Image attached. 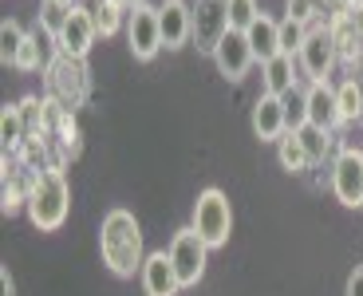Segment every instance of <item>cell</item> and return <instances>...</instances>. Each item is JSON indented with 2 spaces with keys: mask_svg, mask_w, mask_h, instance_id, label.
Listing matches in <instances>:
<instances>
[{
  "mask_svg": "<svg viewBox=\"0 0 363 296\" xmlns=\"http://www.w3.org/2000/svg\"><path fill=\"white\" fill-rule=\"evenodd\" d=\"M99 253L103 265H107L115 277H135L143 273V229H138L135 214L130 209H107L99 225Z\"/></svg>",
  "mask_w": 363,
  "mask_h": 296,
  "instance_id": "6da1fadb",
  "label": "cell"
},
{
  "mask_svg": "<svg viewBox=\"0 0 363 296\" xmlns=\"http://www.w3.org/2000/svg\"><path fill=\"white\" fill-rule=\"evenodd\" d=\"M67 206H72V190L60 166H44L36 178L28 182V217L40 234H55L67 221Z\"/></svg>",
  "mask_w": 363,
  "mask_h": 296,
  "instance_id": "7a4b0ae2",
  "label": "cell"
},
{
  "mask_svg": "<svg viewBox=\"0 0 363 296\" xmlns=\"http://www.w3.org/2000/svg\"><path fill=\"white\" fill-rule=\"evenodd\" d=\"M190 225L198 229V237L209 249L229 245V234H233V206H229V197L221 194L218 186L201 190L198 202H194V221Z\"/></svg>",
  "mask_w": 363,
  "mask_h": 296,
  "instance_id": "3957f363",
  "label": "cell"
},
{
  "mask_svg": "<svg viewBox=\"0 0 363 296\" xmlns=\"http://www.w3.org/2000/svg\"><path fill=\"white\" fill-rule=\"evenodd\" d=\"M48 87L52 95L64 103L67 111L87 103L91 95V72H87V60H72V55H55L48 63Z\"/></svg>",
  "mask_w": 363,
  "mask_h": 296,
  "instance_id": "277c9868",
  "label": "cell"
},
{
  "mask_svg": "<svg viewBox=\"0 0 363 296\" xmlns=\"http://www.w3.org/2000/svg\"><path fill=\"white\" fill-rule=\"evenodd\" d=\"M170 261H174V269H178V280L182 288H194L201 277H206V265H209V245L198 237V229L194 225H186V229H178L170 241Z\"/></svg>",
  "mask_w": 363,
  "mask_h": 296,
  "instance_id": "5b68a950",
  "label": "cell"
},
{
  "mask_svg": "<svg viewBox=\"0 0 363 296\" xmlns=\"http://www.w3.org/2000/svg\"><path fill=\"white\" fill-rule=\"evenodd\" d=\"M296 63L312 83H328V75L336 72V63H340L336 36H332L328 28H308V40H304V48L296 52Z\"/></svg>",
  "mask_w": 363,
  "mask_h": 296,
  "instance_id": "8992f818",
  "label": "cell"
},
{
  "mask_svg": "<svg viewBox=\"0 0 363 296\" xmlns=\"http://www.w3.org/2000/svg\"><path fill=\"white\" fill-rule=\"evenodd\" d=\"M194 40L198 52H209L221 44V36L229 32V0H194Z\"/></svg>",
  "mask_w": 363,
  "mask_h": 296,
  "instance_id": "52a82bcc",
  "label": "cell"
},
{
  "mask_svg": "<svg viewBox=\"0 0 363 296\" xmlns=\"http://www.w3.org/2000/svg\"><path fill=\"white\" fill-rule=\"evenodd\" d=\"M332 194L340 197V206L355 209L363 206V150H340L332 158Z\"/></svg>",
  "mask_w": 363,
  "mask_h": 296,
  "instance_id": "ba28073f",
  "label": "cell"
},
{
  "mask_svg": "<svg viewBox=\"0 0 363 296\" xmlns=\"http://www.w3.org/2000/svg\"><path fill=\"white\" fill-rule=\"evenodd\" d=\"M127 48L135 60H155L162 52V24L155 4H143L127 16Z\"/></svg>",
  "mask_w": 363,
  "mask_h": 296,
  "instance_id": "9c48e42d",
  "label": "cell"
},
{
  "mask_svg": "<svg viewBox=\"0 0 363 296\" xmlns=\"http://www.w3.org/2000/svg\"><path fill=\"white\" fill-rule=\"evenodd\" d=\"M213 63H218V72L225 75L229 83H241V80H245L249 67L257 63L245 32H233V28H229L225 36H221V44L213 48Z\"/></svg>",
  "mask_w": 363,
  "mask_h": 296,
  "instance_id": "30bf717a",
  "label": "cell"
},
{
  "mask_svg": "<svg viewBox=\"0 0 363 296\" xmlns=\"http://www.w3.org/2000/svg\"><path fill=\"white\" fill-rule=\"evenodd\" d=\"M95 36H99V32H95V16H91V9L75 4L72 16H67V24H64V32H60V40H55V52L72 55V60H87Z\"/></svg>",
  "mask_w": 363,
  "mask_h": 296,
  "instance_id": "8fae6325",
  "label": "cell"
},
{
  "mask_svg": "<svg viewBox=\"0 0 363 296\" xmlns=\"http://www.w3.org/2000/svg\"><path fill=\"white\" fill-rule=\"evenodd\" d=\"M158 24H162V48H170V52H178L194 40V9L186 0H162Z\"/></svg>",
  "mask_w": 363,
  "mask_h": 296,
  "instance_id": "7c38bea8",
  "label": "cell"
},
{
  "mask_svg": "<svg viewBox=\"0 0 363 296\" xmlns=\"http://www.w3.org/2000/svg\"><path fill=\"white\" fill-rule=\"evenodd\" d=\"M289 131V103L281 95H261L253 103V135L261 143H277Z\"/></svg>",
  "mask_w": 363,
  "mask_h": 296,
  "instance_id": "4fadbf2b",
  "label": "cell"
},
{
  "mask_svg": "<svg viewBox=\"0 0 363 296\" xmlns=\"http://www.w3.org/2000/svg\"><path fill=\"white\" fill-rule=\"evenodd\" d=\"M304 123L312 126H324V131H336L340 119V99H336V87L332 83H312L304 91Z\"/></svg>",
  "mask_w": 363,
  "mask_h": 296,
  "instance_id": "5bb4252c",
  "label": "cell"
},
{
  "mask_svg": "<svg viewBox=\"0 0 363 296\" xmlns=\"http://www.w3.org/2000/svg\"><path fill=\"white\" fill-rule=\"evenodd\" d=\"M143 292L146 296H178L182 292V280H178V269H174L170 253H150L143 261Z\"/></svg>",
  "mask_w": 363,
  "mask_h": 296,
  "instance_id": "9a60e30c",
  "label": "cell"
},
{
  "mask_svg": "<svg viewBox=\"0 0 363 296\" xmlns=\"http://www.w3.org/2000/svg\"><path fill=\"white\" fill-rule=\"evenodd\" d=\"M245 36H249V48H253L257 63H269V60H277V55H284L281 52V24L272 16H264V12L253 20V28H249Z\"/></svg>",
  "mask_w": 363,
  "mask_h": 296,
  "instance_id": "2e32d148",
  "label": "cell"
},
{
  "mask_svg": "<svg viewBox=\"0 0 363 296\" xmlns=\"http://www.w3.org/2000/svg\"><path fill=\"white\" fill-rule=\"evenodd\" d=\"M264 75V95H292L296 91V60L292 55H277V60L261 63Z\"/></svg>",
  "mask_w": 363,
  "mask_h": 296,
  "instance_id": "e0dca14e",
  "label": "cell"
},
{
  "mask_svg": "<svg viewBox=\"0 0 363 296\" xmlns=\"http://www.w3.org/2000/svg\"><path fill=\"white\" fill-rule=\"evenodd\" d=\"M277 162H281V170H289V174H304L312 166L308 150H304L296 131H284V135L277 138Z\"/></svg>",
  "mask_w": 363,
  "mask_h": 296,
  "instance_id": "ac0fdd59",
  "label": "cell"
},
{
  "mask_svg": "<svg viewBox=\"0 0 363 296\" xmlns=\"http://www.w3.org/2000/svg\"><path fill=\"white\" fill-rule=\"evenodd\" d=\"M24 40H28V32L20 28V20H12V16L0 20V63H4V67H16L20 63Z\"/></svg>",
  "mask_w": 363,
  "mask_h": 296,
  "instance_id": "d6986e66",
  "label": "cell"
},
{
  "mask_svg": "<svg viewBox=\"0 0 363 296\" xmlns=\"http://www.w3.org/2000/svg\"><path fill=\"white\" fill-rule=\"evenodd\" d=\"M75 4H60V0H40V12H36V28L44 32L48 40H60V32H64L67 16H72Z\"/></svg>",
  "mask_w": 363,
  "mask_h": 296,
  "instance_id": "ffe728a7",
  "label": "cell"
},
{
  "mask_svg": "<svg viewBox=\"0 0 363 296\" xmlns=\"http://www.w3.org/2000/svg\"><path fill=\"white\" fill-rule=\"evenodd\" d=\"M296 135H300V143H304V150H308V162H312V166H316V162H324L328 154H332V146H336V135H332V131H324V126H312V123L296 126Z\"/></svg>",
  "mask_w": 363,
  "mask_h": 296,
  "instance_id": "44dd1931",
  "label": "cell"
},
{
  "mask_svg": "<svg viewBox=\"0 0 363 296\" xmlns=\"http://www.w3.org/2000/svg\"><path fill=\"white\" fill-rule=\"evenodd\" d=\"M91 16H95V32H99L103 40L115 36L118 28H123V16H130L118 0H95V9H91Z\"/></svg>",
  "mask_w": 363,
  "mask_h": 296,
  "instance_id": "7402d4cb",
  "label": "cell"
},
{
  "mask_svg": "<svg viewBox=\"0 0 363 296\" xmlns=\"http://www.w3.org/2000/svg\"><path fill=\"white\" fill-rule=\"evenodd\" d=\"M20 107V119H24V131H28V138H36V135H44V126H48V99H40V95H24L16 103Z\"/></svg>",
  "mask_w": 363,
  "mask_h": 296,
  "instance_id": "603a6c76",
  "label": "cell"
},
{
  "mask_svg": "<svg viewBox=\"0 0 363 296\" xmlns=\"http://www.w3.org/2000/svg\"><path fill=\"white\" fill-rule=\"evenodd\" d=\"M24 143H28V131H24V119H20V107H4L0 111V146H4V154L20 150Z\"/></svg>",
  "mask_w": 363,
  "mask_h": 296,
  "instance_id": "cb8c5ba5",
  "label": "cell"
},
{
  "mask_svg": "<svg viewBox=\"0 0 363 296\" xmlns=\"http://www.w3.org/2000/svg\"><path fill=\"white\" fill-rule=\"evenodd\" d=\"M336 99H340V119H344V123L363 119V83L355 80V75L336 87Z\"/></svg>",
  "mask_w": 363,
  "mask_h": 296,
  "instance_id": "d4e9b609",
  "label": "cell"
},
{
  "mask_svg": "<svg viewBox=\"0 0 363 296\" xmlns=\"http://www.w3.org/2000/svg\"><path fill=\"white\" fill-rule=\"evenodd\" d=\"M257 16H261L257 0H229V28L233 32H249Z\"/></svg>",
  "mask_w": 363,
  "mask_h": 296,
  "instance_id": "484cf974",
  "label": "cell"
},
{
  "mask_svg": "<svg viewBox=\"0 0 363 296\" xmlns=\"http://www.w3.org/2000/svg\"><path fill=\"white\" fill-rule=\"evenodd\" d=\"M304 40H308V28L284 16V20H281V52H284V55H296L300 48H304Z\"/></svg>",
  "mask_w": 363,
  "mask_h": 296,
  "instance_id": "4316f807",
  "label": "cell"
},
{
  "mask_svg": "<svg viewBox=\"0 0 363 296\" xmlns=\"http://www.w3.org/2000/svg\"><path fill=\"white\" fill-rule=\"evenodd\" d=\"M20 72H36V67H44V48H40V28L36 32H28L24 40V52H20Z\"/></svg>",
  "mask_w": 363,
  "mask_h": 296,
  "instance_id": "83f0119b",
  "label": "cell"
},
{
  "mask_svg": "<svg viewBox=\"0 0 363 296\" xmlns=\"http://www.w3.org/2000/svg\"><path fill=\"white\" fill-rule=\"evenodd\" d=\"M284 9H289L284 16L296 20V24H304V28L316 20V0H284Z\"/></svg>",
  "mask_w": 363,
  "mask_h": 296,
  "instance_id": "f1b7e54d",
  "label": "cell"
},
{
  "mask_svg": "<svg viewBox=\"0 0 363 296\" xmlns=\"http://www.w3.org/2000/svg\"><path fill=\"white\" fill-rule=\"evenodd\" d=\"M344 296H363V269H352V277L344 285Z\"/></svg>",
  "mask_w": 363,
  "mask_h": 296,
  "instance_id": "f546056e",
  "label": "cell"
},
{
  "mask_svg": "<svg viewBox=\"0 0 363 296\" xmlns=\"http://www.w3.org/2000/svg\"><path fill=\"white\" fill-rule=\"evenodd\" d=\"M0 296H16V285H12L9 269H0Z\"/></svg>",
  "mask_w": 363,
  "mask_h": 296,
  "instance_id": "4dcf8cb0",
  "label": "cell"
},
{
  "mask_svg": "<svg viewBox=\"0 0 363 296\" xmlns=\"http://www.w3.org/2000/svg\"><path fill=\"white\" fill-rule=\"evenodd\" d=\"M118 4H123V9H127V12H135V9H143L146 0H118Z\"/></svg>",
  "mask_w": 363,
  "mask_h": 296,
  "instance_id": "1f68e13d",
  "label": "cell"
},
{
  "mask_svg": "<svg viewBox=\"0 0 363 296\" xmlns=\"http://www.w3.org/2000/svg\"><path fill=\"white\" fill-rule=\"evenodd\" d=\"M60 4H75V0H60Z\"/></svg>",
  "mask_w": 363,
  "mask_h": 296,
  "instance_id": "d6a6232c",
  "label": "cell"
},
{
  "mask_svg": "<svg viewBox=\"0 0 363 296\" xmlns=\"http://www.w3.org/2000/svg\"><path fill=\"white\" fill-rule=\"evenodd\" d=\"M359 83H363V80H359Z\"/></svg>",
  "mask_w": 363,
  "mask_h": 296,
  "instance_id": "836d02e7",
  "label": "cell"
}]
</instances>
